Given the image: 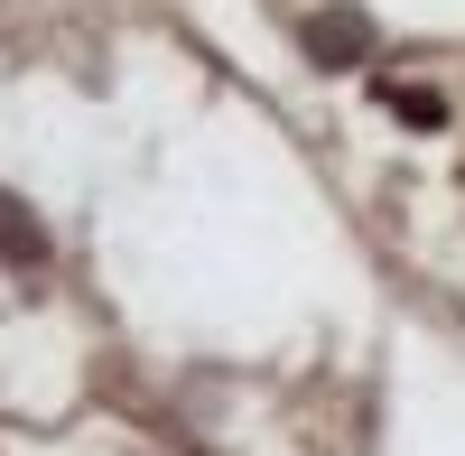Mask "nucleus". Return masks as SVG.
I'll return each mask as SVG.
<instances>
[{
	"label": "nucleus",
	"mask_w": 465,
	"mask_h": 456,
	"mask_svg": "<svg viewBox=\"0 0 465 456\" xmlns=\"http://www.w3.org/2000/svg\"><path fill=\"white\" fill-rule=\"evenodd\" d=\"M307 56L317 65H363L372 56V19L363 10H317L307 19Z\"/></svg>",
	"instance_id": "nucleus-1"
},
{
	"label": "nucleus",
	"mask_w": 465,
	"mask_h": 456,
	"mask_svg": "<svg viewBox=\"0 0 465 456\" xmlns=\"http://www.w3.org/2000/svg\"><path fill=\"white\" fill-rule=\"evenodd\" d=\"M0 261H37V214L0 186Z\"/></svg>",
	"instance_id": "nucleus-2"
},
{
	"label": "nucleus",
	"mask_w": 465,
	"mask_h": 456,
	"mask_svg": "<svg viewBox=\"0 0 465 456\" xmlns=\"http://www.w3.org/2000/svg\"><path fill=\"white\" fill-rule=\"evenodd\" d=\"M381 103H391L401 122H419V131H438V122H447V103H438L429 84H391V74H381Z\"/></svg>",
	"instance_id": "nucleus-3"
}]
</instances>
